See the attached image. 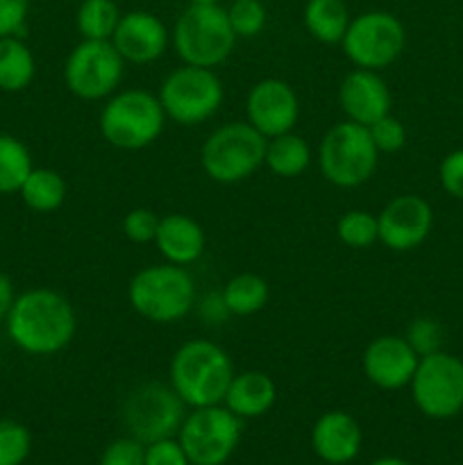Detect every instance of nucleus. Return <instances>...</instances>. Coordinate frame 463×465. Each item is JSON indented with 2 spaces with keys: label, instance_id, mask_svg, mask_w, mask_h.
<instances>
[{
  "label": "nucleus",
  "instance_id": "nucleus-20",
  "mask_svg": "<svg viewBox=\"0 0 463 465\" xmlns=\"http://www.w3.org/2000/svg\"><path fill=\"white\" fill-rule=\"evenodd\" d=\"M154 245L168 263L186 268L204 254L207 234L195 218L186 213H166L159 218Z\"/></svg>",
  "mask_w": 463,
  "mask_h": 465
},
{
  "label": "nucleus",
  "instance_id": "nucleus-10",
  "mask_svg": "<svg viewBox=\"0 0 463 465\" xmlns=\"http://www.w3.org/2000/svg\"><path fill=\"white\" fill-rule=\"evenodd\" d=\"M340 45L354 68L381 71L398 62L404 53L407 30L395 14L370 9L350 21Z\"/></svg>",
  "mask_w": 463,
  "mask_h": 465
},
{
  "label": "nucleus",
  "instance_id": "nucleus-17",
  "mask_svg": "<svg viewBox=\"0 0 463 465\" xmlns=\"http://www.w3.org/2000/svg\"><path fill=\"white\" fill-rule=\"evenodd\" d=\"M112 44L118 50V54L125 59V64L148 66V64H154L163 57V53L171 45V32L157 14L134 9V12H127L121 16L112 36Z\"/></svg>",
  "mask_w": 463,
  "mask_h": 465
},
{
  "label": "nucleus",
  "instance_id": "nucleus-3",
  "mask_svg": "<svg viewBox=\"0 0 463 465\" xmlns=\"http://www.w3.org/2000/svg\"><path fill=\"white\" fill-rule=\"evenodd\" d=\"M166 121L157 95L145 89H123L104 100L98 127L109 145L136 153L159 141Z\"/></svg>",
  "mask_w": 463,
  "mask_h": 465
},
{
  "label": "nucleus",
  "instance_id": "nucleus-40",
  "mask_svg": "<svg viewBox=\"0 0 463 465\" xmlns=\"http://www.w3.org/2000/svg\"><path fill=\"white\" fill-rule=\"evenodd\" d=\"M14 300H16V291H14L12 277L0 268V322H5V318H7Z\"/></svg>",
  "mask_w": 463,
  "mask_h": 465
},
{
  "label": "nucleus",
  "instance_id": "nucleus-19",
  "mask_svg": "<svg viewBox=\"0 0 463 465\" xmlns=\"http://www.w3.org/2000/svg\"><path fill=\"white\" fill-rule=\"evenodd\" d=\"M361 427L348 411L322 413L311 430L313 452L330 465L352 463L361 452Z\"/></svg>",
  "mask_w": 463,
  "mask_h": 465
},
{
  "label": "nucleus",
  "instance_id": "nucleus-39",
  "mask_svg": "<svg viewBox=\"0 0 463 465\" xmlns=\"http://www.w3.org/2000/svg\"><path fill=\"white\" fill-rule=\"evenodd\" d=\"M198 313L202 318L204 325L218 327L232 316L230 309H227L225 300H222V293H207L198 302Z\"/></svg>",
  "mask_w": 463,
  "mask_h": 465
},
{
  "label": "nucleus",
  "instance_id": "nucleus-42",
  "mask_svg": "<svg viewBox=\"0 0 463 465\" xmlns=\"http://www.w3.org/2000/svg\"><path fill=\"white\" fill-rule=\"evenodd\" d=\"M189 5H221V0H189Z\"/></svg>",
  "mask_w": 463,
  "mask_h": 465
},
{
  "label": "nucleus",
  "instance_id": "nucleus-25",
  "mask_svg": "<svg viewBox=\"0 0 463 465\" xmlns=\"http://www.w3.org/2000/svg\"><path fill=\"white\" fill-rule=\"evenodd\" d=\"M313 162L311 148H309L307 139H302L295 132H286V134L275 136V139H268L266 145V162L263 166H268V171L277 177H300Z\"/></svg>",
  "mask_w": 463,
  "mask_h": 465
},
{
  "label": "nucleus",
  "instance_id": "nucleus-35",
  "mask_svg": "<svg viewBox=\"0 0 463 465\" xmlns=\"http://www.w3.org/2000/svg\"><path fill=\"white\" fill-rule=\"evenodd\" d=\"M100 465H145V445L136 439H116L104 448Z\"/></svg>",
  "mask_w": 463,
  "mask_h": 465
},
{
  "label": "nucleus",
  "instance_id": "nucleus-24",
  "mask_svg": "<svg viewBox=\"0 0 463 465\" xmlns=\"http://www.w3.org/2000/svg\"><path fill=\"white\" fill-rule=\"evenodd\" d=\"M23 204L34 213H53L64 207L68 195V184L62 173L53 168H32L27 180L23 182L21 191Z\"/></svg>",
  "mask_w": 463,
  "mask_h": 465
},
{
  "label": "nucleus",
  "instance_id": "nucleus-28",
  "mask_svg": "<svg viewBox=\"0 0 463 465\" xmlns=\"http://www.w3.org/2000/svg\"><path fill=\"white\" fill-rule=\"evenodd\" d=\"M121 16L113 0H82L75 12V27L82 39L112 41Z\"/></svg>",
  "mask_w": 463,
  "mask_h": 465
},
{
  "label": "nucleus",
  "instance_id": "nucleus-13",
  "mask_svg": "<svg viewBox=\"0 0 463 465\" xmlns=\"http://www.w3.org/2000/svg\"><path fill=\"white\" fill-rule=\"evenodd\" d=\"M413 404L431 420H448L463 411V361L449 352L420 357L411 380Z\"/></svg>",
  "mask_w": 463,
  "mask_h": 465
},
{
  "label": "nucleus",
  "instance_id": "nucleus-21",
  "mask_svg": "<svg viewBox=\"0 0 463 465\" xmlns=\"http://www.w3.org/2000/svg\"><path fill=\"white\" fill-rule=\"evenodd\" d=\"M275 400L277 386L268 372L243 371L232 377L222 404L241 420H252L266 416L275 407Z\"/></svg>",
  "mask_w": 463,
  "mask_h": 465
},
{
  "label": "nucleus",
  "instance_id": "nucleus-31",
  "mask_svg": "<svg viewBox=\"0 0 463 465\" xmlns=\"http://www.w3.org/2000/svg\"><path fill=\"white\" fill-rule=\"evenodd\" d=\"M30 452V430L12 418H0V465H23Z\"/></svg>",
  "mask_w": 463,
  "mask_h": 465
},
{
  "label": "nucleus",
  "instance_id": "nucleus-4",
  "mask_svg": "<svg viewBox=\"0 0 463 465\" xmlns=\"http://www.w3.org/2000/svg\"><path fill=\"white\" fill-rule=\"evenodd\" d=\"M127 300L145 321L172 325L195 309V280L184 266L153 263L132 277Z\"/></svg>",
  "mask_w": 463,
  "mask_h": 465
},
{
  "label": "nucleus",
  "instance_id": "nucleus-12",
  "mask_svg": "<svg viewBox=\"0 0 463 465\" xmlns=\"http://www.w3.org/2000/svg\"><path fill=\"white\" fill-rule=\"evenodd\" d=\"M125 75V59L112 41L82 39L64 62V84L75 98L98 103L113 95Z\"/></svg>",
  "mask_w": 463,
  "mask_h": 465
},
{
  "label": "nucleus",
  "instance_id": "nucleus-36",
  "mask_svg": "<svg viewBox=\"0 0 463 465\" xmlns=\"http://www.w3.org/2000/svg\"><path fill=\"white\" fill-rule=\"evenodd\" d=\"M145 465H191L180 439H162L145 445Z\"/></svg>",
  "mask_w": 463,
  "mask_h": 465
},
{
  "label": "nucleus",
  "instance_id": "nucleus-15",
  "mask_svg": "<svg viewBox=\"0 0 463 465\" xmlns=\"http://www.w3.org/2000/svg\"><path fill=\"white\" fill-rule=\"evenodd\" d=\"M379 243L393 252H411L420 248L434 227V209L425 198L402 193L390 200L377 216Z\"/></svg>",
  "mask_w": 463,
  "mask_h": 465
},
{
  "label": "nucleus",
  "instance_id": "nucleus-34",
  "mask_svg": "<svg viewBox=\"0 0 463 465\" xmlns=\"http://www.w3.org/2000/svg\"><path fill=\"white\" fill-rule=\"evenodd\" d=\"M159 227V216L148 207H136L130 209L123 218V234L127 241L136 245L154 243V236H157Z\"/></svg>",
  "mask_w": 463,
  "mask_h": 465
},
{
  "label": "nucleus",
  "instance_id": "nucleus-27",
  "mask_svg": "<svg viewBox=\"0 0 463 465\" xmlns=\"http://www.w3.org/2000/svg\"><path fill=\"white\" fill-rule=\"evenodd\" d=\"M32 168L30 148L18 136L0 132V195L18 193Z\"/></svg>",
  "mask_w": 463,
  "mask_h": 465
},
{
  "label": "nucleus",
  "instance_id": "nucleus-38",
  "mask_svg": "<svg viewBox=\"0 0 463 465\" xmlns=\"http://www.w3.org/2000/svg\"><path fill=\"white\" fill-rule=\"evenodd\" d=\"M30 0H0V39L3 36H21L25 30Z\"/></svg>",
  "mask_w": 463,
  "mask_h": 465
},
{
  "label": "nucleus",
  "instance_id": "nucleus-14",
  "mask_svg": "<svg viewBox=\"0 0 463 465\" xmlns=\"http://www.w3.org/2000/svg\"><path fill=\"white\" fill-rule=\"evenodd\" d=\"M248 123L266 139L293 132L300 121V100L289 82L280 77H263L245 98Z\"/></svg>",
  "mask_w": 463,
  "mask_h": 465
},
{
  "label": "nucleus",
  "instance_id": "nucleus-26",
  "mask_svg": "<svg viewBox=\"0 0 463 465\" xmlns=\"http://www.w3.org/2000/svg\"><path fill=\"white\" fill-rule=\"evenodd\" d=\"M221 293L232 316H254L271 300V286L261 275L239 272L222 286Z\"/></svg>",
  "mask_w": 463,
  "mask_h": 465
},
{
  "label": "nucleus",
  "instance_id": "nucleus-18",
  "mask_svg": "<svg viewBox=\"0 0 463 465\" xmlns=\"http://www.w3.org/2000/svg\"><path fill=\"white\" fill-rule=\"evenodd\" d=\"M339 104L345 114V121L370 127L379 118L389 116L393 95L379 71L354 68L340 80Z\"/></svg>",
  "mask_w": 463,
  "mask_h": 465
},
{
  "label": "nucleus",
  "instance_id": "nucleus-8",
  "mask_svg": "<svg viewBox=\"0 0 463 465\" xmlns=\"http://www.w3.org/2000/svg\"><path fill=\"white\" fill-rule=\"evenodd\" d=\"M157 98L168 121L193 127L216 116L225 100V86L213 68L182 64L163 77Z\"/></svg>",
  "mask_w": 463,
  "mask_h": 465
},
{
  "label": "nucleus",
  "instance_id": "nucleus-7",
  "mask_svg": "<svg viewBox=\"0 0 463 465\" xmlns=\"http://www.w3.org/2000/svg\"><path fill=\"white\" fill-rule=\"evenodd\" d=\"M318 168L330 184L339 189H357L372 180L379 163V153L368 127L343 121L327 130L318 145Z\"/></svg>",
  "mask_w": 463,
  "mask_h": 465
},
{
  "label": "nucleus",
  "instance_id": "nucleus-9",
  "mask_svg": "<svg viewBox=\"0 0 463 465\" xmlns=\"http://www.w3.org/2000/svg\"><path fill=\"white\" fill-rule=\"evenodd\" d=\"M243 422L225 404L191 409L182 422L177 439L191 465H222L241 443Z\"/></svg>",
  "mask_w": 463,
  "mask_h": 465
},
{
  "label": "nucleus",
  "instance_id": "nucleus-11",
  "mask_svg": "<svg viewBox=\"0 0 463 465\" xmlns=\"http://www.w3.org/2000/svg\"><path fill=\"white\" fill-rule=\"evenodd\" d=\"M184 418L186 404L171 384L162 381L139 384L123 402V422L132 439L143 445L177 436Z\"/></svg>",
  "mask_w": 463,
  "mask_h": 465
},
{
  "label": "nucleus",
  "instance_id": "nucleus-1",
  "mask_svg": "<svg viewBox=\"0 0 463 465\" xmlns=\"http://www.w3.org/2000/svg\"><path fill=\"white\" fill-rule=\"evenodd\" d=\"M5 327L14 348L23 354L53 357L64 352L75 339L77 313L66 295L36 286L16 293Z\"/></svg>",
  "mask_w": 463,
  "mask_h": 465
},
{
  "label": "nucleus",
  "instance_id": "nucleus-22",
  "mask_svg": "<svg viewBox=\"0 0 463 465\" xmlns=\"http://www.w3.org/2000/svg\"><path fill=\"white\" fill-rule=\"evenodd\" d=\"M350 21L345 0H307L302 9L304 30L322 45L340 44Z\"/></svg>",
  "mask_w": 463,
  "mask_h": 465
},
{
  "label": "nucleus",
  "instance_id": "nucleus-37",
  "mask_svg": "<svg viewBox=\"0 0 463 465\" xmlns=\"http://www.w3.org/2000/svg\"><path fill=\"white\" fill-rule=\"evenodd\" d=\"M438 180L445 193L463 200V148L445 154L438 166Z\"/></svg>",
  "mask_w": 463,
  "mask_h": 465
},
{
  "label": "nucleus",
  "instance_id": "nucleus-33",
  "mask_svg": "<svg viewBox=\"0 0 463 465\" xmlns=\"http://www.w3.org/2000/svg\"><path fill=\"white\" fill-rule=\"evenodd\" d=\"M368 134H370L372 143H375L379 154H395L407 145V127H404L399 118L390 116V114L372 123L368 127Z\"/></svg>",
  "mask_w": 463,
  "mask_h": 465
},
{
  "label": "nucleus",
  "instance_id": "nucleus-32",
  "mask_svg": "<svg viewBox=\"0 0 463 465\" xmlns=\"http://www.w3.org/2000/svg\"><path fill=\"white\" fill-rule=\"evenodd\" d=\"M404 339L407 343L416 350L418 357H427V354L440 352V345H443V327L438 321L429 316L413 318L409 322L407 331H404Z\"/></svg>",
  "mask_w": 463,
  "mask_h": 465
},
{
  "label": "nucleus",
  "instance_id": "nucleus-30",
  "mask_svg": "<svg viewBox=\"0 0 463 465\" xmlns=\"http://www.w3.org/2000/svg\"><path fill=\"white\" fill-rule=\"evenodd\" d=\"M227 18L236 39H254L266 27L268 12L261 0H232L227 7Z\"/></svg>",
  "mask_w": 463,
  "mask_h": 465
},
{
  "label": "nucleus",
  "instance_id": "nucleus-41",
  "mask_svg": "<svg viewBox=\"0 0 463 465\" xmlns=\"http://www.w3.org/2000/svg\"><path fill=\"white\" fill-rule=\"evenodd\" d=\"M370 465H411V463H407L404 459H398V457H381L377 459V461H372Z\"/></svg>",
  "mask_w": 463,
  "mask_h": 465
},
{
  "label": "nucleus",
  "instance_id": "nucleus-6",
  "mask_svg": "<svg viewBox=\"0 0 463 465\" xmlns=\"http://www.w3.org/2000/svg\"><path fill=\"white\" fill-rule=\"evenodd\" d=\"M268 139L248 121L216 127L200 148V166L216 184H241L266 162Z\"/></svg>",
  "mask_w": 463,
  "mask_h": 465
},
{
  "label": "nucleus",
  "instance_id": "nucleus-2",
  "mask_svg": "<svg viewBox=\"0 0 463 465\" xmlns=\"http://www.w3.org/2000/svg\"><path fill=\"white\" fill-rule=\"evenodd\" d=\"M234 375L230 354L207 339L182 343L168 366V384L191 409L222 404Z\"/></svg>",
  "mask_w": 463,
  "mask_h": 465
},
{
  "label": "nucleus",
  "instance_id": "nucleus-16",
  "mask_svg": "<svg viewBox=\"0 0 463 465\" xmlns=\"http://www.w3.org/2000/svg\"><path fill=\"white\" fill-rule=\"evenodd\" d=\"M420 357L404 336L384 334L372 339L363 350V375L381 391H399L411 384Z\"/></svg>",
  "mask_w": 463,
  "mask_h": 465
},
{
  "label": "nucleus",
  "instance_id": "nucleus-5",
  "mask_svg": "<svg viewBox=\"0 0 463 465\" xmlns=\"http://www.w3.org/2000/svg\"><path fill=\"white\" fill-rule=\"evenodd\" d=\"M171 44L182 64L216 68L232 57L236 35L222 5H189L177 16Z\"/></svg>",
  "mask_w": 463,
  "mask_h": 465
},
{
  "label": "nucleus",
  "instance_id": "nucleus-23",
  "mask_svg": "<svg viewBox=\"0 0 463 465\" xmlns=\"http://www.w3.org/2000/svg\"><path fill=\"white\" fill-rule=\"evenodd\" d=\"M36 77V59L21 36L0 39V91L21 94Z\"/></svg>",
  "mask_w": 463,
  "mask_h": 465
},
{
  "label": "nucleus",
  "instance_id": "nucleus-29",
  "mask_svg": "<svg viewBox=\"0 0 463 465\" xmlns=\"http://www.w3.org/2000/svg\"><path fill=\"white\" fill-rule=\"evenodd\" d=\"M336 236L352 250H366L379 241V225L375 213L366 209H350L336 223Z\"/></svg>",
  "mask_w": 463,
  "mask_h": 465
}]
</instances>
